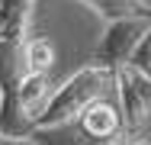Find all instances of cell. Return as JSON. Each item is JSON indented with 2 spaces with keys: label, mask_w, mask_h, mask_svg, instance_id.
Listing matches in <instances>:
<instances>
[{
  "label": "cell",
  "mask_w": 151,
  "mask_h": 145,
  "mask_svg": "<svg viewBox=\"0 0 151 145\" xmlns=\"http://www.w3.org/2000/svg\"><path fill=\"white\" fill-rule=\"evenodd\" d=\"M29 139L35 145H132L129 139H96L77 119L61 123V126H52V129H32Z\"/></svg>",
  "instance_id": "5b68a950"
},
{
  "label": "cell",
  "mask_w": 151,
  "mask_h": 145,
  "mask_svg": "<svg viewBox=\"0 0 151 145\" xmlns=\"http://www.w3.org/2000/svg\"><path fill=\"white\" fill-rule=\"evenodd\" d=\"M48 97H52L48 74H26V78H23V84H19V107H23V113H26L29 123L45 110Z\"/></svg>",
  "instance_id": "52a82bcc"
},
{
  "label": "cell",
  "mask_w": 151,
  "mask_h": 145,
  "mask_svg": "<svg viewBox=\"0 0 151 145\" xmlns=\"http://www.w3.org/2000/svg\"><path fill=\"white\" fill-rule=\"evenodd\" d=\"M132 74H138V78H148L151 81V29L145 32V39L135 45V52L129 58V65H125Z\"/></svg>",
  "instance_id": "30bf717a"
},
{
  "label": "cell",
  "mask_w": 151,
  "mask_h": 145,
  "mask_svg": "<svg viewBox=\"0 0 151 145\" xmlns=\"http://www.w3.org/2000/svg\"><path fill=\"white\" fill-rule=\"evenodd\" d=\"M23 45L0 42V136H16V139H29L32 132V123L19 107V84L29 74Z\"/></svg>",
  "instance_id": "7a4b0ae2"
},
{
  "label": "cell",
  "mask_w": 151,
  "mask_h": 145,
  "mask_svg": "<svg viewBox=\"0 0 151 145\" xmlns=\"http://www.w3.org/2000/svg\"><path fill=\"white\" fill-rule=\"evenodd\" d=\"M84 7H90L93 13H100L106 23L125 20V16H148L151 20V3L148 0H81Z\"/></svg>",
  "instance_id": "ba28073f"
},
{
  "label": "cell",
  "mask_w": 151,
  "mask_h": 145,
  "mask_svg": "<svg viewBox=\"0 0 151 145\" xmlns=\"http://www.w3.org/2000/svg\"><path fill=\"white\" fill-rule=\"evenodd\" d=\"M0 145H35L32 139H16V136H0Z\"/></svg>",
  "instance_id": "8fae6325"
},
{
  "label": "cell",
  "mask_w": 151,
  "mask_h": 145,
  "mask_svg": "<svg viewBox=\"0 0 151 145\" xmlns=\"http://www.w3.org/2000/svg\"><path fill=\"white\" fill-rule=\"evenodd\" d=\"M116 84V74L96 65H84L81 71H74L58 90H52L45 110L32 119V129H52L61 123H71L90 107L93 100L106 97V90Z\"/></svg>",
  "instance_id": "6da1fadb"
},
{
  "label": "cell",
  "mask_w": 151,
  "mask_h": 145,
  "mask_svg": "<svg viewBox=\"0 0 151 145\" xmlns=\"http://www.w3.org/2000/svg\"><path fill=\"white\" fill-rule=\"evenodd\" d=\"M116 90H119V110L129 139L138 136V129L145 126V119L151 116V81L132 74L129 68L116 71Z\"/></svg>",
  "instance_id": "277c9868"
},
{
  "label": "cell",
  "mask_w": 151,
  "mask_h": 145,
  "mask_svg": "<svg viewBox=\"0 0 151 145\" xmlns=\"http://www.w3.org/2000/svg\"><path fill=\"white\" fill-rule=\"evenodd\" d=\"M23 58H26V71L29 74H48L55 68V45L45 36H32L23 45Z\"/></svg>",
  "instance_id": "9c48e42d"
},
{
  "label": "cell",
  "mask_w": 151,
  "mask_h": 145,
  "mask_svg": "<svg viewBox=\"0 0 151 145\" xmlns=\"http://www.w3.org/2000/svg\"><path fill=\"white\" fill-rule=\"evenodd\" d=\"M35 0H0V42L23 45L29 36V16Z\"/></svg>",
  "instance_id": "8992f818"
},
{
  "label": "cell",
  "mask_w": 151,
  "mask_h": 145,
  "mask_svg": "<svg viewBox=\"0 0 151 145\" xmlns=\"http://www.w3.org/2000/svg\"><path fill=\"white\" fill-rule=\"evenodd\" d=\"M151 29V20L148 16H125V20H113L106 23L96 49L90 55V65L96 68H106V71H122L129 65V58L135 52V45L145 39V32Z\"/></svg>",
  "instance_id": "3957f363"
},
{
  "label": "cell",
  "mask_w": 151,
  "mask_h": 145,
  "mask_svg": "<svg viewBox=\"0 0 151 145\" xmlns=\"http://www.w3.org/2000/svg\"><path fill=\"white\" fill-rule=\"evenodd\" d=\"M132 145H151V142H132Z\"/></svg>",
  "instance_id": "7c38bea8"
}]
</instances>
